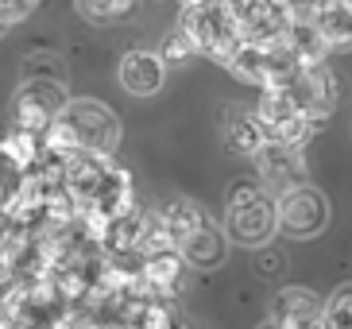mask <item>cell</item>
Masks as SVG:
<instances>
[{
    "instance_id": "e0dca14e",
    "label": "cell",
    "mask_w": 352,
    "mask_h": 329,
    "mask_svg": "<svg viewBox=\"0 0 352 329\" xmlns=\"http://www.w3.org/2000/svg\"><path fill=\"white\" fill-rule=\"evenodd\" d=\"M225 136H228V144L236 147V151L256 155L259 147H263V132H259V124H256L252 113H232V120L225 124Z\"/></svg>"
},
{
    "instance_id": "f1b7e54d",
    "label": "cell",
    "mask_w": 352,
    "mask_h": 329,
    "mask_svg": "<svg viewBox=\"0 0 352 329\" xmlns=\"http://www.w3.org/2000/svg\"><path fill=\"white\" fill-rule=\"evenodd\" d=\"M182 4H194V0H182Z\"/></svg>"
},
{
    "instance_id": "6da1fadb",
    "label": "cell",
    "mask_w": 352,
    "mask_h": 329,
    "mask_svg": "<svg viewBox=\"0 0 352 329\" xmlns=\"http://www.w3.org/2000/svg\"><path fill=\"white\" fill-rule=\"evenodd\" d=\"M43 144L54 151H97V155H113L120 144V120L109 105L101 101H66V109L58 113V120L43 132Z\"/></svg>"
},
{
    "instance_id": "d4e9b609",
    "label": "cell",
    "mask_w": 352,
    "mask_h": 329,
    "mask_svg": "<svg viewBox=\"0 0 352 329\" xmlns=\"http://www.w3.org/2000/svg\"><path fill=\"white\" fill-rule=\"evenodd\" d=\"M259 329H290V326H283V321H275V318H267V321H263V326H259Z\"/></svg>"
},
{
    "instance_id": "9c48e42d",
    "label": "cell",
    "mask_w": 352,
    "mask_h": 329,
    "mask_svg": "<svg viewBox=\"0 0 352 329\" xmlns=\"http://www.w3.org/2000/svg\"><path fill=\"white\" fill-rule=\"evenodd\" d=\"M287 8H290V20H287V39H283V43L290 47V54H294L302 66L325 62L329 47H325L318 23H314V4H302V0H294V4H287Z\"/></svg>"
},
{
    "instance_id": "7c38bea8",
    "label": "cell",
    "mask_w": 352,
    "mask_h": 329,
    "mask_svg": "<svg viewBox=\"0 0 352 329\" xmlns=\"http://www.w3.org/2000/svg\"><path fill=\"white\" fill-rule=\"evenodd\" d=\"M182 275H186V259L178 256V248H166V252H155V256L140 259V287L155 299H166L182 287Z\"/></svg>"
},
{
    "instance_id": "d6986e66",
    "label": "cell",
    "mask_w": 352,
    "mask_h": 329,
    "mask_svg": "<svg viewBox=\"0 0 352 329\" xmlns=\"http://www.w3.org/2000/svg\"><path fill=\"white\" fill-rule=\"evenodd\" d=\"M135 0H78V12H82L89 23H113L120 20Z\"/></svg>"
},
{
    "instance_id": "cb8c5ba5",
    "label": "cell",
    "mask_w": 352,
    "mask_h": 329,
    "mask_svg": "<svg viewBox=\"0 0 352 329\" xmlns=\"http://www.w3.org/2000/svg\"><path fill=\"white\" fill-rule=\"evenodd\" d=\"M8 28H12V20H8V12L0 8V35H4V31H8Z\"/></svg>"
},
{
    "instance_id": "5bb4252c",
    "label": "cell",
    "mask_w": 352,
    "mask_h": 329,
    "mask_svg": "<svg viewBox=\"0 0 352 329\" xmlns=\"http://www.w3.org/2000/svg\"><path fill=\"white\" fill-rule=\"evenodd\" d=\"M159 217H163V225H166V233H170V240H175V248L182 244L194 229H201L209 221V213L197 206V202H190V198H170V202L159 209Z\"/></svg>"
},
{
    "instance_id": "2e32d148",
    "label": "cell",
    "mask_w": 352,
    "mask_h": 329,
    "mask_svg": "<svg viewBox=\"0 0 352 329\" xmlns=\"http://www.w3.org/2000/svg\"><path fill=\"white\" fill-rule=\"evenodd\" d=\"M39 147H43V136H35V132H23V128H12L4 140H0V151H4V159H8L16 171H28V167L39 159Z\"/></svg>"
},
{
    "instance_id": "603a6c76",
    "label": "cell",
    "mask_w": 352,
    "mask_h": 329,
    "mask_svg": "<svg viewBox=\"0 0 352 329\" xmlns=\"http://www.w3.org/2000/svg\"><path fill=\"white\" fill-rule=\"evenodd\" d=\"M290 329H325V326H321V318H310V321H298V326H290Z\"/></svg>"
},
{
    "instance_id": "4316f807",
    "label": "cell",
    "mask_w": 352,
    "mask_h": 329,
    "mask_svg": "<svg viewBox=\"0 0 352 329\" xmlns=\"http://www.w3.org/2000/svg\"><path fill=\"white\" fill-rule=\"evenodd\" d=\"M290 4H294V0H290ZM302 4H314V0H302Z\"/></svg>"
},
{
    "instance_id": "8992f818",
    "label": "cell",
    "mask_w": 352,
    "mask_h": 329,
    "mask_svg": "<svg viewBox=\"0 0 352 329\" xmlns=\"http://www.w3.org/2000/svg\"><path fill=\"white\" fill-rule=\"evenodd\" d=\"M252 116H256L263 140H271V144H302L314 132V120L294 105L287 89H263Z\"/></svg>"
},
{
    "instance_id": "7a4b0ae2",
    "label": "cell",
    "mask_w": 352,
    "mask_h": 329,
    "mask_svg": "<svg viewBox=\"0 0 352 329\" xmlns=\"http://www.w3.org/2000/svg\"><path fill=\"white\" fill-rule=\"evenodd\" d=\"M279 233V209L267 190L252 182H236L225 209V237L236 248H263Z\"/></svg>"
},
{
    "instance_id": "83f0119b",
    "label": "cell",
    "mask_w": 352,
    "mask_h": 329,
    "mask_svg": "<svg viewBox=\"0 0 352 329\" xmlns=\"http://www.w3.org/2000/svg\"><path fill=\"white\" fill-rule=\"evenodd\" d=\"M0 206H4V190H0Z\"/></svg>"
},
{
    "instance_id": "8fae6325",
    "label": "cell",
    "mask_w": 352,
    "mask_h": 329,
    "mask_svg": "<svg viewBox=\"0 0 352 329\" xmlns=\"http://www.w3.org/2000/svg\"><path fill=\"white\" fill-rule=\"evenodd\" d=\"M178 256L186 259L190 268H197V271H213V268H221L225 264V256H228V237L221 233V225L209 217L201 229H194L182 244H178Z\"/></svg>"
},
{
    "instance_id": "277c9868",
    "label": "cell",
    "mask_w": 352,
    "mask_h": 329,
    "mask_svg": "<svg viewBox=\"0 0 352 329\" xmlns=\"http://www.w3.org/2000/svg\"><path fill=\"white\" fill-rule=\"evenodd\" d=\"M66 109V89L58 78H28L12 97V128L43 136Z\"/></svg>"
},
{
    "instance_id": "ac0fdd59",
    "label": "cell",
    "mask_w": 352,
    "mask_h": 329,
    "mask_svg": "<svg viewBox=\"0 0 352 329\" xmlns=\"http://www.w3.org/2000/svg\"><path fill=\"white\" fill-rule=\"evenodd\" d=\"M321 326L325 329H352V283L337 287L321 302Z\"/></svg>"
},
{
    "instance_id": "9a60e30c",
    "label": "cell",
    "mask_w": 352,
    "mask_h": 329,
    "mask_svg": "<svg viewBox=\"0 0 352 329\" xmlns=\"http://www.w3.org/2000/svg\"><path fill=\"white\" fill-rule=\"evenodd\" d=\"M275 321L283 326H298V321H310V318H321V299L306 287H287L275 295Z\"/></svg>"
},
{
    "instance_id": "52a82bcc",
    "label": "cell",
    "mask_w": 352,
    "mask_h": 329,
    "mask_svg": "<svg viewBox=\"0 0 352 329\" xmlns=\"http://www.w3.org/2000/svg\"><path fill=\"white\" fill-rule=\"evenodd\" d=\"M283 89L294 97V105H298L302 113L314 120V128H318L325 116L337 109V78L329 74V66L325 62H314V66H298V74L290 78Z\"/></svg>"
},
{
    "instance_id": "44dd1931",
    "label": "cell",
    "mask_w": 352,
    "mask_h": 329,
    "mask_svg": "<svg viewBox=\"0 0 352 329\" xmlns=\"http://www.w3.org/2000/svg\"><path fill=\"white\" fill-rule=\"evenodd\" d=\"M35 4H39V0H0V8L8 12V20H12V23H20L23 16L35 8Z\"/></svg>"
},
{
    "instance_id": "484cf974",
    "label": "cell",
    "mask_w": 352,
    "mask_h": 329,
    "mask_svg": "<svg viewBox=\"0 0 352 329\" xmlns=\"http://www.w3.org/2000/svg\"><path fill=\"white\" fill-rule=\"evenodd\" d=\"M271 4H290V0H271Z\"/></svg>"
},
{
    "instance_id": "f546056e",
    "label": "cell",
    "mask_w": 352,
    "mask_h": 329,
    "mask_svg": "<svg viewBox=\"0 0 352 329\" xmlns=\"http://www.w3.org/2000/svg\"><path fill=\"white\" fill-rule=\"evenodd\" d=\"M344 4H349V8H352V0H344Z\"/></svg>"
},
{
    "instance_id": "5b68a950",
    "label": "cell",
    "mask_w": 352,
    "mask_h": 329,
    "mask_svg": "<svg viewBox=\"0 0 352 329\" xmlns=\"http://www.w3.org/2000/svg\"><path fill=\"white\" fill-rule=\"evenodd\" d=\"M275 209H279V229L294 240H314L318 233H325L329 225V202L318 186H290L275 198Z\"/></svg>"
},
{
    "instance_id": "4fadbf2b",
    "label": "cell",
    "mask_w": 352,
    "mask_h": 329,
    "mask_svg": "<svg viewBox=\"0 0 352 329\" xmlns=\"http://www.w3.org/2000/svg\"><path fill=\"white\" fill-rule=\"evenodd\" d=\"M314 23L329 51H352V8L344 0H314Z\"/></svg>"
},
{
    "instance_id": "30bf717a",
    "label": "cell",
    "mask_w": 352,
    "mask_h": 329,
    "mask_svg": "<svg viewBox=\"0 0 352 329\" xmlns=\"http://www.w3.org/2000/svg\"><path fill=\"white\" fill-rule=\"evenodd\" d=\"M120 85H124L132 97H151V93L163 89L166 82V62L155 51H128L120 59V70H116Z\"/></svg>"
},
{
    "instance_id": "ba28073f",
    "label": "cell",
    "mask_w": 352,
    "mask_h": 329,
    "mask_svg": "<svg viewBox=\"0 0 352 329\" xmlns=\"http://www.w3.org/2000/svg\"><path fill=\"white\" fill-rule=\"evenodd\" d=\"M256 167H259V178L271 182L279 194L306 182V159H302L298 144H271V140H263V147L256 151Z\"/></svg>"
},
{
    "instance_id": "7402d4cb",
    "label": "cell",
    "mask_w": 352,
    "mask_h": 329,
    "mask_svg": "<svg viewBox=\"0 0 352 329\" xmlns=\"http://www.w3.org/2000/svg\"><path fill=\"white\" fill-rule=\"evenodd\" d=\"M16 287H20V283H16V275H12V268L4 264V256H0V302L8 299V295H12Z\"/></svg>"
},
{
    "instance_id": "3957f363",
    "label": "cell",
    "mask_w": 352,
    "mask_h": 329,
    "mask_svg": "<svg viewBox=\"0 0 352 329\" xmlns=\"http://www.w3.org/2000/svg\"><path fill=\"white\" fill-rule=\"evenodd\" d=\"M178 31H186V39L194 43L197 54L221 62L225 66L236 47L244 43L232 12L221 4V0H194V4H182V16H178Z\"/></svg>"
},
{
    "instance_id": "ffe728a7",
    "label": "cell",
    "mask_w": 352,
    "mask_h": 329,
    "mask_svg": "<svg viewBox=\"0 0 352 329\" xmlns=\"http://www.w3.org/2000/svg\"><path fill=\"white\" fill-rule=\"evenodd\" d=\"M190 54H197L194 43L186 39V31H175V35L163 43V54H159V59H163V62H175V66H178V62H186Z\"/></svg>"
}]
</instances>
